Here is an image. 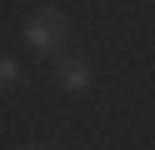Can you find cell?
Listing matches in <instances>:
<instances>
[{"instance_id":"6da1fadb","label":"cell","mask_w":155,"mask_h":150,"mask_svg":"<svg viewBox=\"0 0 155 150\" xmlns=\"http://www.w3.org/2000/svg\"><path fill=\"white\" fill-rule=\"evenodd\" d=\"M25 45L35 50V55H60L65 35H70V20H65V10H40V15L25 20Z\"/></svg>"},{"instance_id":"7a4b0ae2","label":"cell","mask_w":155,"mask_h":150,"mask_svg":"<svg viewBox=\"0 0 155 150\" xmlns=\"http://www.w3.org/2000/svg\"><path fill=\"white\" fill-rule=\"evenodd\" d=\"M55 80H60V90H70V95H85V90H90V65H85L80 55H65L60 70H55Z\"/></svg>"},{"instance_id":"3957f363","label":"cell","mask_w":155,"mask_h":150,"mask_svg":"<svg viewBox=\"0 0 155 150\" xmlns=\"http://www.w3.org/2000/svg\"><path fill=\"white\" fill-rule=\"evenodd\" d=\"M0 80H5V90H15V85H20V60H15V55H5V60H0Z\"/></svg>"}]
</instances>
